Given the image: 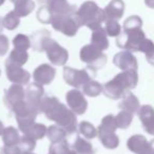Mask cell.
<instances>
[{"mask_svg":"<svg viewBox=\"0 0 154 154\" xmlns=\"http://www.w3.org/2000/svg\"><path fill=\"white\" fill-rule=\"evenodd\" d=\"M20 23V17L15 13V11H11L3 17L2 24L5 29L10 31H13L19 26Z\"/></svg>","mask_w":154,"mask_h":154,"instance_id":"obj_34","label":"cell"},{"mask_svg":"<svg viewBox=\"0 0 154 154\" xmlns=\"http://www.w3.org/2000/svg\"><path fill=\"white\" fill-rule=\"evenodd\" d=\"M139 119L145 131L150 135H154V109L149 105L140 107L138 111Z\"/></svg>","mask_w":154,"mask_h":154,"instance_id":"obj_17","label":"cell"},{"mask_svg":"<svg viewBox=\"0 0 154 154\" xmlns=\"http://www.w3.org/2000/svg\"><path fill=\"white\" fill-rule=\"evenodd\" d=\"M116 124L119 129H127L130 127L133 120V114L126 110H122L117 115L115 116Z\"/></svg>","mask_w":154,"mask_h":154,"instance_id":"obj_35","label":"cell"},{"mask_svg":"<svg viewBox=\"0 0 154 154\" xmlns=\"http://www.w3.org/2000/svg\"><path fill=\"white\" fill-rule=\"evenodd\" d=\"M18 145H19L22 153H24V152H32L35 149V147H36V140L26 136V135H23L20 138V141Z\"/></svg>","mask_w":154,"mask_h":154,"instance_id":"obj_39","label":"cell"},{"mask_svg":"<svg viewBox=\"0 0 154 154\" xmlns=\"http://www.w3.org/2000/svg\"><path fill=\"white\" fill-rule=\"evenodd\" d=\"M106 32L108 36L117 37L122 33V26L118 23V20H106Z\"/></svg>","mask_w":154,"mask_h":154,"instance_id":"obj_38","label":"cell"},{"mask_svg":"<svg viewBox=\"0 0 154 154\" xmlns=\"http://www.w3.org/2000/svg\"><path fill=\"white\" fill-rule=\"evenodd\" d=\"M146 39V35L141 28L124 30L117 36L116 45L120 49L130 52H139L143 41Z\"/></svg>","mask_w":154,"mask_h":154,"instance_id":"obj_4","label":"cell"},{"mask_svg":"<svg viewBox=\"0 0 154 154\" xmlns=\"http://www.w3.org/2000/svg\"><path fill=\"white\" fill-rule=\"evenodd\" d=\"M49 154H76V152L71 149L69 143L63 139L58 143H51L49 148Z\"/></svg>","mask_w":154,"mask_h":154,"instance_id":"obj_30","label":"cell"},{"mask_svg":"<svg viewBox=\"0 0 154 154\" xmlns=\"http://www.w3.org/2000/svg\"><path fill=\"white\" fill-rule=\"evenodd\" d=\"M72 149L76 152V154H95V150L92 143L87 139L82 138L80 136L76 137L72 146Z\"/></svg>","mask_w":154,"mask_h":154,"instance_id":"obj_24","label":"cell"},{"mask_svg":"<svg viewBox=\"0 0 154 154\" xmlns=\"http://www.w3.org/2000/svg\"><path fill=\"white\" fill-rule=\"evenodd\" d=\"M13 45L15 49L18 50H23L26 51L31 48V39L29 38V36L24 34H18L14 37L13 39Z\"/></svg>","mask_w":154,"mask_h":154,"instance_id":"obj_37","label":"cell"},{"mask_svg":"<svg viewBox=\"0 0 154 154\" xmlns=\"http://www.w3.org/2000/svg\"><path fill=\"white\" fill-rule=\"evenodd\" d=\"M12 111L15 113V118L17 120L18 128L22 133L26 131V129L30 126H32L35 122L38 112L35 109H33L26 101L22 100L20 103H16L13 107Z\"/></svg>","mask_w":154,"mask_h":154,"instance_id":"obj_6","label":"cell"},{"mask_svg":"<svg viewBox=\"0 0 154 154\" xmlns=\"http://www.w3.org/2000/svg\"><path fill=\"white\" fill-rule=\"evenodd\" d=\"M138 82V75L136 71H122L113 79L103 86V94L111 99H119L130 89H134Z\"/></svg>","mask_w":154,"mask_h":154,"instance_id":"obj_2","label":"cell"},{"mask_svg":"<svg viewBox=\"0 0 154 154\" xmlns=\"http://www.w3.org/2000/svg\"><path fill=\"white\" fill-rule=\"evenodd\" d=\"M26 98V91L21 85L13 84L9 89L5 91V97H3V103L5 107L9 110L13 109L16 103L24 100Z\"/></svg>","mask_w":154,"mask_h":154,"instance_id":"obj_12","label":"cell"},{"mask_svg":"<svg viewBox=\"0 0 154 154\" xmlns=\"http://www.w3.org/2000/svg\"><path fill=\"white\" fill-rule=\"evenodd\" d=\"M0 75H1V71H0Z\"/></svg>","mask_w":154,"mask_h":154,"instance_id":"obj_51","label":"cell"},{"mask_svg":"<svg viewBox=\"0 0 154 154\" xmlns=\"http://www.w3.org/2000/svg\"><path fill=\"white\" fill-rule=\"evenodd\" d=\"M113 63L122 71H137L136 57L127 50L115 54L113 58Z\"/></svg>","mask_w":154,"mask_h":154,"instance_id":"obj_13","label":"cell"},{"mask_svg":"<svg viewBox=\"0 0 154 154\" xmlns=\"http://www.w3.org/2000/svg\"><path fill=\"white\" fill-rule=\"evenodd\" d=\"M37 18L41 23L49 24L52 21V14L50 12L49 8L47 5H43L42 7H40V9L37 12Z\"/></svg>","mask_w":154,"mask_h":154,"instance_id":"obj_40","label":"cell"},{"mask_svg":"<svg viewBox=\"0 0 154 154\" xmlns=\"http://www.w3.org/2000/svg\"><path fill=\"white\" fill-rule=\"evenodd\" d=\"M29 60V54L23 50H18L14 48L10 53V56L5 60V66H22Z\"/></svg>","mask_w":154,"mask_h":154,"instance_id":"obj_20","label":"cell"},{"mask_svg":"<svg viewBox=\"0 0 154 154\" xmlns=\"http://www.w3.org/2000/svg\"><path fill=\"white\" fill-rule=\"evenodd\" d=\"M14 5H15L14 11L19 17H26L35 9V2L33 0H20Z\"/></svg>","mask_w":154,"mask_h":154,"instance_id":"obj_26","label":"cell"},{"mask_svg":"<svg viewBox=\"0 0 154 154\" xmlns=\"http://www.w3.org/2000/svg\"><path fill=\"white\" fill-rule=\"evenodd\" d=\"M93 77L94 76H92L86 69L77 70V69H73L71 66H64L63 68L64 82L69 86L75 89L82 88L87 82L93 79Z\"/></svg>","mask_w":154,"mask_h":154,"instance_id":"obj_9","label":"cell"},{"mask_svg":"<svg viewBox=\"0 0 154 154\" xmlns=\"http://www.w3.org/2000/svg\"><path fill=\"white\" fill-rule=\"evenodd\" d=\"M145 3L148 8L154 9V0H145Z\"/></svg>","mask_w":154,"mask_h":154,"instance_id":"obj_45","label":"cell"},{"mask_svg":"<svg viewBox=\"0 0 154 154\" xmlns=\"http://www.w3.org/2000/svg\"><path fill=\"white\" fill-rule=\"evenodd\" d=\"M66 135H68V133L66 132V130L62 129L61 127H59L58 125L50 126L47 131V136L52 143L63 140Z\"/></svg>","mask_w":154,"mask_h":154,"instance_id":"obj_29","label":"cell"},{"mask_svg":"<svg viewBox=\"0 0 154 154\" xmlns=\"http://www.w3.org/2000/svg\"><path fill=\"white\" fill-rule=\"evenodd\" d=\"M5 2V0H0V7H1Z\"/></svg>","mask_w":154,"mask_h":154,"instance_id":"obj_48","label":"cell"},{"mask_svg":"<svg viewBox=\"0 0 154 154\" xmlns=\"http://www.w3.org/2000/svg\"><path fill=\"white\" fill-rule=\"evenodd\" d=\"M143 26V20L140 17L136 15L130 16L127 18L124 22V30H129V29H139Z\"/></svg>","mask_w":154,"mask_h":154,"instance_id":"obj_41","label":"cell"},{"mask_svg":"<svg viewBox=\"0 0 154 154\" xmlns=\"http://www.w3.org/2000/svg\"><path fill=\"white\" fill-rule=\"evenodd\" d=\"M9 50V38L0 34V56H5Z\"/></svg>","mask_w":154,"mask_h":154,"instance_id":"obj_43","label":"cell"},{"mask_svg":"<svg viewBox=\"0 0 154 154\" xmlns=\"http://www.w3.org/2000/svg\"><path fill=\"white\" fill-rule=\"evenodd\" d=\"M84 93L87 96L90 97H96L103 92V86H101L99 82H97L96 80H90L89 82H87L84 87Z\"/></svg>","mask_w":154,"mask_h":154,"instance_id":"obj_32","label":"cell"},{"mask_svg":"<svg viewBox=\"0 0 154 154\" xmlns=\"http://www.w3.org/2000/svg\"><path fill=\"white\" fill-rule=\"evenodd\" d=\"M20 135L18 133V131L16 130V128L14 127H8L5 128L2 133V140L5 146H15L18 145L20 141Z\"/></svg>","mask_w":154,"mask_h":154,"instance_id":"obj_27","label":"cell"},{"mask_svg":"<svg viewBox=\"0 0 154 154\" xmlns=\"http://www.w3.org/2000/svg\"><path fill=\"white\" fill-rule=\"evenodd\" d=\"M22 154H35V153H33V152H24V153H22Z\"/></svg>","mask_w":154,"mask_h":154,"instance_id":"obj_50","label":"cell"},{"mask_svg":"<svg viewBox=\"0 0 154 154\" xmlns=\"http://www.w3.org/2000/svg\"><path fill=\"white\" fill-rule=\"evenodd\" d=\"M99 140L103 145V147L107 149H115L119 145V138L114 133H108V134L99 135Z\"/></svg>","mask_w":154,"mask_h":154,"instance_id":"obj_33","label":"cell"},{"mask_svg":"<svg viewBox=\"0 0 154 154\" xmlns=\"http://www.w3.org/2000/svg\"><path fill=\"white\" fill-rule=\"evenodd\" d=\"M78 132L87 139H93L98 135L96 128L89 122H82L78 125Z\"/></svg>","mask_w":154,"mask_h":154,"instance_id":"obj_31","label":"cell"},{"mask_svg":"<svg viewBox=\"0 0 154 154\" xmlns=\"http://www.w3.org/2000/svg\"><path fill=\"white\" fill-rule=\"evenodd\" d=\"M45 96V91L41 85L34 82L30 84L26 90V101L29 103V106L35 109L39 113V106L42 97Z\"/></svg>","mask_w":154,"mask_h":154,"instance_id":"obj_15","label":"cell"},{"mask_svg":"<svg viewBox=\"0 0 154 154\" xmlns=\"http://www.w3.org/2000/svg\"><path fill=\"white\" fill-rule=\"evenodd\" d=\"M80 60L88 66V69L96 73L98 69H101L107 62V56L101 50L94 45H86L82 48L79 53Z\"/></svg>","mask_w":154,"mask_h":154,"instance_id":"obj_5","label":"cell"},{"mask_svg":"<svg viewBox=\"0 0 154 154\" xmlns=\"http://www.w3.org/2000/svg\"><path fill=\"white\" fill-rule=\"evenodd\" d=\"M117 128L118 127L117 124H116L115 116L112 115V114H109V115L105 116L101 119L100 125H99L98 129H97L98 136L103 134H108V133H114Z\"/></svg>","mask_w":154,"mask_h":154,"instance_id":"obj_23","label":"cell"},{"mask_svg":"<svg viewBox=\"0 0 154 154\" xmlns=\"http://www.w3.org/2000/svg\"><path fill=\"white\" fill-rule=\"evenodd\" d=\"M45 51L47 52V57L50 62L55 66H64L69 59V52L64 48H62L55 40L49 38L45 41Z\"/></svg>","mask_w":154,"mask_h":154,"instance_id":"obj_8","label":"cell"},{"mask_svg":"<svg viewBox=\"0 0 154 154\" xmlns=\"http://www.w3.org/2000/svg\"><path fill=\"white\" fill-rule=\"evenodd\" d=\"M66 100L69 108L77 115L85 114L88 109V101L85 98L84 94L77 89L71 90L66 93Z\"/></svg>","mask_w":154,"mask_h":154,"instance_id":"obj_10","label":"cell"},{"mask_svg":"<svg viewBox=\"0 0 154 154\" xmlns=\"http://www.w3.org/2000/svg\"><path fill=\"white\" fill-rule=\"evenodd\" d=\"M91 43L94 45L96 48H98L101 51H105L109 48V40H108V34L105 29L98 28L97 30H94L91 36Z\"/></svg>","mask_w":154,"mask_h":154,"instance_id":"obj_21","label":"cell"},{"mask_svg":"<svg viewBox=\"0 0 154 154\" xmlns=\"http://www.w3.org/2000/svg\"><path fill=\"white\" fill-rule=\"evenodd\" d=\"M2 28H3V24H2V21L0 19V33L2 32Z\"/></svg>","mask_w":154,"mask_h":154,"instance_id":"obj_47","label":"cell"},{"mask_svg":"<svg viewBox=\"0 0 154 154\" xmlns=\"http://www.w3.org/2000/svg\"><path fill=\"white\" fill-rule=\"evenodd\" d=\"M148 143H149V141L147 140V138H146L143 135L136 134V135L131 136L130 138L128 139V141H127V147H128V149L130 150L131 152H133V153L141 154V152L147 147Z\"/></svg>","mask_w":154,"mask_h":154,"instance_id":"obj_22","label":"cell"},{"mask_svg":"<svg viewBox=\"0 0 154 154\" xmlns=\"http://www.w3.org/2000/svg\"><path fill=\"white\" fill-rule=\"evenodd\" d=\"M39 113H43L48 119L53 120L59 127L66 130L68 134L76 132V114L68 109L54 96H43L39 106Z\"/></svg>","mask_w":154,"mask_h":154,"instance_id":"obj_1","label":"cell"},{"mask_svg":"<svg viewBox=\"0 0 154 154\" xmlns=\"http://www.w3.org/2000/svg\"><path fill=\"white\" fill-rule=\"evenodd\" d=\"M51 24L55 31L62 33L68 37H73L77 34L82 23L79 17L76 14L69 16H62V17H54L51 21Z\"/></svg>","mask_w":154,"mask_h":154,"instance_id":"obj_7","label":"cell"},{"mask_svg":"<svg viewBox=\"0 0 154 154\" xmlns=\"http://www.w3.org/2000/svg\"><path fill=\"white\" fill-rule=\"evenodd\" d=\"M3 130H5V126H3L2 122H1V120H0V135H2Z\"/></svg>","mask_w":154,"mask_h":154,"instance_id":"obj_46","label":"cell"},{"mask_svg":"<svg viewBox=\"0 0 154 154\" xmlns=\"http://www.w3.org/2000/svg\"><path fill=\"white\" fill-rule=\"evenodd\" d=\"M139 52L145 53L146 58H147V61L149 62L150 64L154 66V43H153V41L146 38L145 40L143 41V43H141Z\"/></svg>","mask_w":154,"mask_h":154,"instance_id":"obj_36","label":"cell"},{"mask_svg":"<svg viewBox=\"0 0 154 154\" xmlns=\"http://www.w3.org/2000/svg\"><path fill=\"white\" fill-rule=\"evenodd\" d=\"M103 12H105L106 20L120 19L125 12V2L122 0H112L111 2L105 8Z\"/></svg>","mask_w":154,"mask_h":154,"instance_id":"obj_18","label":"cell"},{"mask_svg":"<svg viewBox=\"0 0 154 154\" xmlns=\"http://www.w3.org/2000/svg\"><path fill=\"white\" fill-rule=\"evenodd\" d=\"M45 5H48L52 14V19L54 17H62L76 14V5H72L66 0H48Z\"/></svg>","mask_w":154,"mask_h":154,"instance_id":"obj_11","label":"cell"},{"mask_svg":"<svg viewBox=\"0 0 154 154\" xmlns=\"http://www.w3.org/2000/svg\"><path fill=\"white\" fill-rule=\"evenodd\" d=\"M77 15L82 26H88L92 31L100 28L101 23L106 20L103 10H101L94 1H86L82 3L77 10Z\"/></svg>","mask_w":154,"mask_h":154,"instance_id":"obj_3","label":"cell"},{"mask_svg":"<svg viewBox=\"0 0 154 154\" xmlns=\"http://www.w3.org/2000/svg\"><path fill=\"white\" fill-rule=\"evenodd\" d=\"M8 79L13 84L17 85H28L31 79V74L22 66H5Z\"/></svg>","mask_w":154,"mask_h":154,"instance_id":"obj_16","label":"cell"},{"mask_svg":"<svg viewBox=\"0 0 154 154\" xmlns=\"http://www.w3.org/2000/svg\"><path fill=\"white\" fill-rule=\"evenodd\" d=\"M51 36V33L48 30H41L33 33L32 35V47L35 51L37 52H43L45 51V41L47 38Z\"/></svg>","mask_w":154,"mask_h":154,"instance_id":"obj_25","label":"cell"},{"mask_svg":"<svg viewBox=\"0 0 154 154\" xmlns=\"http://www.w3.org/2000/svg\"><path fill=\"white\" fill-rule=\"evenodd\" d=\"M118 108L120 110H126V111L134 114L138 113L139 109H140V105H139L138 98L133 93H131L130 91H127L124 96H122V101L118 103Z\"/></svg>","mask_w":154,"mask_h":154,"instance_id":"obj_19","label":"cell"},{"mask_svg":"<svg viewBox=\"0 0 154 154\" xmlns=\"http://www.w3.org/2000/svg\"><path fill=\"white\" fill-rule=\"evenodd\" d=\"M141 154H154V139H152V140H150L148 143L147 147L141 152Z\"/></svg>","mask_w":154,"mask_h":154,"instance_id":"obj_44","label":"cell"},{"mask_svg":"<svg viewBox=\"0 0 154 154\" xmlns=\"http://www.w3.org/2000/svg\"><path fill=\"white\" fill-rule=\"evenodd\" d=\"M55 75L56 70L53 66L48 63H42L35 69L34 73H33V78L37 84L41 85V86H47L53 82Z\"/></svg>","mask_w":154,"mask_h":154,"instance_id":"obj_14","label":"cell"},{"mask_svg":"<svg viewBox=\"0 0 154 154\" xmlns=\"http://www.w3.org/2000/svg\"><path fill=\"white\" fill-rule=\"evenodd\" d=\"M11 1L13 3H16V2H18V1H20V0H11Z\"/></svg>","mask_w":154,"mask_h":154,"instance_id":"obj_49","label":"cell"},{"mask_svg":"<svg viewBox=\"0 0 154 154\" xmlns=\"http://www.w3.org/2000/svg\"><path fill=\"white\" fill-rule=\"evenodd\" d=\"M47 131H48V128L45 125L34 122L32 126H30L26 129V131L23 134L31 137V138L35 139V140H37V139H42L43 137L47 135Z\"/></svg>","mask_w":154,"mask_h":154,"instance_id":"obj_28","label":"cell"},{"mask_svg":"<svg viewBox=\"0 0 154 154\" xmlns=\"http://www.w3.org/2000/svg\"><path fill=\"white\" fill-rule=\"evenodd\" d=\"M0 154H22L19 145L15 146H5L0 150Z\"/></svg>","mask_w":154,"mask_h":154,"instance_id":"obj_42","label":"cell"}]
</instances>
